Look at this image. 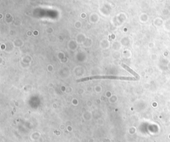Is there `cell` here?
I'll use <instances>...</instances> for the list:
<instances>
[{"instance_id":"1","label":"cell","mask_w":170,"mask_h":142,"mask_svg":"<svg viewBox=\"0 0 170 142\" xmlns=\"http://www.w3.org/2000/svg\"><path fill=\"white\" fill-rule=\"evenodd\" d=\"M98 78H109V79H118V80H124V81H136L134 78H130V77H124V76H91L88 78H85L80 79L77 82H82L86 81L88 80L91 79H98Z\"/></svg>"},{"instance_id":"2","label":"cell","mask_w":170,"mask_h":142,"mask_svg":"<svg viewBox=\"0 0 170 142\" xmlns=\"http://www.w3.org/2000/svg\"><path fill=\"white\" fill-rule=\"evenodd\" d=\"M122 66L124 68V69H125L126 70H127L128 71V72H130L131 74H132L133 75H134V76H135L136 77L137 79H139V76L137 75L136 73V72H134V71H133L132 69H130V68H129L128 67L126 66V64H122Z\"/></svg>"}]
</instances>
